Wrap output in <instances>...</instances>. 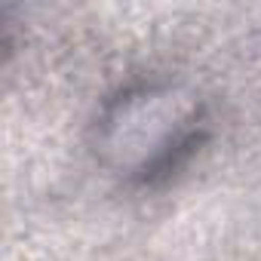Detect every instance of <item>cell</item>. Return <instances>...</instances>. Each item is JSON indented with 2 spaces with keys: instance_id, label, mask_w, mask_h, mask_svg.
<instances>
[{
  "instance_id": "6da1fadb",
  "label": "cell",
  "mask_w": 261,
  "mask_h": 261,
  "mask_svg": "<svg viewBox=\"0 0 261 261\" xmlns=\"http://www.w3.org/2000/svg\"><path fill=\"white\" fill-rule=\"evenodd\" d=\"M105 148L126 163L133 185L157 188L172 181L209 139L200 101L178 105L157 86L129 89L101 117Z\"/></svg>"
}]
</instances>
